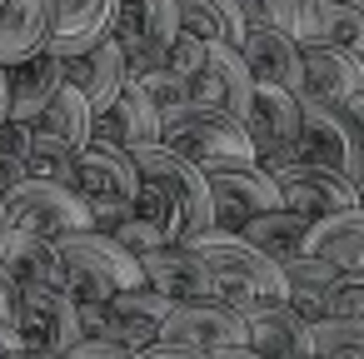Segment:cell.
<instances>
[{
    "label": "cell",
    "instance_id": "d4e9b609",
    "mask_svg": "<svg viewBox=\"0 0 364 359\" xmlns=\"http://www.w3.org/2000/svg\"><path fill=\"white\" fill-rule=\"evenodd\" d=\"M0 264H6L21 289L26 284H50V289H65V264H60V250L55 240H41V235H26V230H0Z\"/></svg>",
    "mask_w": 364,
    "mask_h": 359
},
{
    "label": "cell",
    "instance_id": "9c48e42d",
    "mask_svg": "<svg viewBox=\"0 0 364 359\" xmlns=\"http://www.w3.org/2000/svg\"><path fill=\"white\" fill-rule=\"evenodd\" d=\"M16 334H21L26 349L65 359V354L85 339V329H80V304H75L65 289L26 284V289H21V319H16Z\"/></svg>",
    "mask_w": 364,
    "mask_h": 359
},
{
    "label": "cell",
    "instance_id": "f1b7e54d",
    "mask_svg": "<svg viewBox=\"0 0 364 359\" xmlns=\"http://www.w3.org/2000/svg\"><path fill=\"white\" fill-rule=\"evenodd\" d=\"M344 274L334 269V264H324V259H314V254H299L294 264H284V284H289V309L294 314H304L309 324H319L324 319V304H329V294H334V284H339Z\"/></svg>",
    "mask_w": 364,
    "mask_h": 359
},
{
    "label": "cell",
    "instance_id": "603a6c76",
    "mask_svg": "<svg viewBox=\"0 0 364 359\" xmlns=\"http://www.w3.org/2000/svg\"><path fill=\"white\" fill-rule=\"evenodd\" d=\"M245 344L264 359H299L309 354V319L289 304H259L245 314Z\"/></svg>",
    "mask_w": 364,
    "mask_h": 359
},
{
    "label": "cell",
    "instance_id": "b9f144b4",
    "mask_svg": "<svg viewBox=\"0 0 364 359\" xmlns=\"http://www.w3.org/2000/svg\"><path fill=\"white\" fill-rule=\"evenodd\" d=\"M140 359H210V354H200V349H180V344H155V349H145Z\"/></svg>",
    "mask_w": 364,
    "mask_h": 359
},
{
    "label": "cell",
    "instance_id": "1f68e13d",
    "mask_svg": "<svg viewBox=\"0 0 364 359\" xmlns=\"http://www.w3.org/2000/svg\"><path fill=\"white\" fill-rule=\"evenodd\" d=\"M31 180L60 185V190H80V155L41 130H31Z\"/></svg>",
    "mask_w": 364,
    "mask_h": 359
},
{
    "label": "cell",
    "instance_id": "f6af8a7d",
    "mask_svg": "<svg viewBox=\"0 0 364 359\" xmlns=\"http://www.w3.org/2000/svg\"><path fill=\"white\" fill-rule=\"evenodd\" d=\"M210 359H264V354H255L250 344H235V349H220V354H210Z\"/></svg>",
    "mask_w": 364,
    "mask_h": 359
},
{
    "label": "cell",
    "instance_id": "816d5d0a",
    "mask_svg": "<svg viewBox=\"0 0 364 359\" xmlns=\"http://www.w3.org/2000/svg\"><path fill=\"white\" fill-rule=\"evenodd\" d=\"M354 6H359V16H364V0H354Z\"/></svg>",
    "mask_w": 364,
    "mask_h": 359
},
{
    "label": "cell",
    "instance_id": "83f0119b",
    "mask_svg": "<svg viewBox=\"0 0 364 359\" xmlns=\"http://www.w3.org/2000/svg\"><path fill=\"white\" fill-rule=\"evenodd\" d=\"M240 240L250 245V250H259L269 264H294L299 254H304V245H309V225L299 220V215H289V210H274V215H259V220H250L245 230H240Z\"/></svg>",
    "mask_w": 364,
    "mask_h": 359
},
{
    "label": "cell",
    "instance_id": "d6986e66",
    "mask_svg": "<svg viewBox=\"0 0 364 359\" xmlns=\"http://www.w3.org/2000/svg\"><path fill=\"white\" fill-rule=\"evenodd\" d=\"M95 145H110V150H140V145H160V110L155 100L130 80L120 90V100L95 120Z\"/></svg>",
    "mask_w": 364,
    "mask_h": 359
},
{
    "label": "cell",
    "instance_id": "f35d334b",
    "mask_svg": "<svg viewBox=\"0 0 364 359\" xmlns=\"http://www.w3.org/2000/svg\"><path fill=\"white\" fill-rule=\"evenodd\" d=\"M110 240H115V245H120L125 254H135V259H145V254H155V250L165 245V240H160V235H155V230H150L145 220H135V215H130V220H125V225H120V230H115Z\"/></svg>",
    "mask_w": 364,
    "mask_h": 359
},
{
    "label": "cell",
    "instance_id": "cb8c5ba5",
    "mask_svg": "<svg viewBox=\"0 0 364 359\" xmlns=\"http://www.w3.org/2000/svg\"><path fill=\"white\" fill-rule=\"evenodd\" d=\"M60 90H65V65L50 50L16 65L11 70V125H36Z\"/></svg>",
    "mask_w": 364,
    "mask_h": 359
},
{
    "label": "cell",
    "instance_id": "5b68a950",
    "mask_svg": "<svg viewBox=\"0 0 364 359\" xmlns=\"http://www.w3.org/2000/svg\"><path fill=\"white\" fill-rule=\"evenodd\" d=\"M130 160H135V170H140V185L160 190V195L175 205L180 225H185V245L215 230L210 180H205L190 160H180V155L165 150V145H140V150H130Z\"/></svg>",
    "mask_w": 364,
    "mask_h": 359
},
{
    "label": "cell",
    "instance_id": "e0dca14e",
    "mask_svg": "<svg viewBox=\"0 0 364 359\" xmlns=\"http://www.w3.org/2000/svg\"><path fill=\"white\" fill-rule=\"evenodd\" d=\"M80 195L90 210H135L140 200V170L125 150L110 145H85L80 150Z\"/></svg>",
    "mask_w": 364,
    "mask_h": 359
},
{
    "label": "cell",
    "instance_id": "7dc6e473",
    "mask_svg": "<svg viewBox=\"0 0 364 359\" xmlns=\"http://www.w3.org/2000/svg\"><path fill=\"white\" fill-rule=\"evenodd\" d=\"M16 359H55V354H36V349H21Z\"/></svg>",
    "mask_w": 364,
    "mask_h": 359
},
{
    "label": "cell",
    "instance_id": "7402d4cb",
    "mask_svg": "<svg viewBox=\"0 0 364 359\" xmlns=\"http://www.w3.org/2000/svg\"><path fill=\"white\" fill-rule=\"evenodd\" d=\"M65 85H75V90L85 95L90 115L100 120V115H105V110L120 100V90L130 85V75H125V55H120L115 36H110L105 45H95L90 55L70 60V65H65Z\"/></svg>",
    "mask_w": 364,
    "mask_h": 359
},
{
    "label": "cell",
    "instance_id": "8fae6325",
    "mask_svg": "<svg viewBox=\"0 0 364 359\" xmlns=\"http://www.w3.org/2000/svg\"><path fill=\"white\" fill-rule=\"evenodd\" d=\"M279 185V200L289 215H299L304 225H319V220H334L344 210H359V190L349 180H339L334 170H319V165H289L274 175Z\"/></svg>",
    "mask_w": 364,
    "mask_h": 359
},
{
    "label": "cell",
    "instance_id": "d6a6232c",
    "mask_svg": "<svg viewBox=\"0 0 364 359\" xmlns=\"http://www.w3.org/2000/svg\"><path fill=\"white\" fill-rule=\"evenodd\" d=\"M314 359H364V319H319L309 324Z\"/></svg>",
    "mask_w": 364,
    "mask_h": 359
},
{
    "label": "cell",
    "instance_id": "8d00e7d4",
    "mask_svg": "<svg viewBox=\"0 0 364 359\" xmlns=\"http://www.w3.org/2000/svg\"><path fill=\"white\" fill-rule=\"evenodd\" d=\"M205 50H210L205 41H195V36H185V31H180V36H175V45L165 50V60H160V65H165L175 80H185V85H190V80L200 75V65H205Z\"/></svg>",
    "mask_w": 364,
    "mask_h": 359
},
{
    "label": "cell",
    "instance_id": "836d02e7",
    "mask_svg": "<svg viewBox=\"0 0 364 359\" xmlns=\"http://www.w3.org/2000/svg\"><path fill=\"white\" fill-rule=\"evenodd\" d=\"M31 180V125L0 130V200Z\"/></svg>",
    "mask_w": 364,
    "mask_h": 359
},
{
    "label": "cell",
    "instance_id": "8992f818",
    "mask_svg": "<svg viewBox=\"0 0 364 359\" xmlns=\"http://www.w3.org/2000/svg\"><path fill=\"white\" fill-rule=\"evenodd\" d=\"M180 36V0H120L115 11V45L125 55V75H150Z\"/></svg>",
    "mask_w": 364,
    "mask_h": 359
},
{
    "label": "cell",
    "instance_id": "2e32d148",
    "mask_svg": "<svg viewBox=\"0 0 364 359\" xmlns=\"http://www.w3.org/2000/svg\"><path fill=\"white\" fill-rule=\"evenodd\" d=\"M160 344H180V349H200V354H220L245 344V314H235L230 304L210 299V304H175Z\"/></svg>",
    "mask_w": 364,
    "mask_h": 359
},
{
    "label": "cell",
    "instance_id": "7c38bea8",
    "mask_svg": "<svg viewBox=\"0 0 364 359\" xmlns=\"http://www.w3.org/2000/svg\"><path fill=\"white\" fill-rule=\"evenodd\" d=\"M205 180H210V205H215V230L220 235H240L250 220L284 210L279 185L264 170H220V175H205Z\"/></svg>",
    "mask_w": 364,
    "mask_h": 359
},
{
    "label": "cell",
    "instance_id": "e575fe53",
    "mask_svg": "<svg viewBox=\"0 0 364 359\" xmlns=\"http://www.w3.org/2000/svg\"><path fill=\"white\" fill-rule=\"evenodd\" d=\"M319 21H324V45L354 50L364 41V16L354 0H319Z\"/></svg>",
    "mask_w": 364,
    "mask_h": 359
},
{
    "label": "cell",
    "instance_id": "f5cc1de1",
    "mask_svg": "<svg viewBox=\"0 0 364 359\" xmlns=\"http://www.w3.org/2000/svg\"><path fill=\"white\" fill-rule=\"evenodd\" d=\"M299 359H314V354H299Z\"/></svg>",
    "mask_w": 364,
    "mask_h": 359
},
{
    "label": "cell",
    "instance_id": "c3c4849f",
    "mask_svg": "<svg viewBox=\"0 0 364 359\" xmlns=\"http://www.w3.org/2000/svg\"><path fill=\"white\" fill-rule=\"evenodd\" d=\"M354 55H359V65H364V41H359V45H354Z\"/></svg>",
    "mask_w": 364,
    "mask_h": 359
},
{
    "label": "cell",
    "instance_id": "681fc988",
    "mask_svg": "<svg viewBox=\"0 0 364 359\" xmlns=\"http://www.w3.org/2000/svg\"><path fill=\"white\" fill-rule=\"evenodd\" d=\"M0 230H6V200H0Z\"/></svg>",
    "mask_w": 364,
    "mask_h": 359
},
{
    "label": "cell",
    "instance_id": "7a4b0ae2",
    "mask_svg": "<svg viewBox=\"0 0 364 359\" xmlns=\"http://www.w3.org/2000/svg\"><path fill=\"white\" fill-rule=\"evenodd\" d=\"M160 145L175 150L180 160H190L200 175H220V170H259L245 125L230 120V115H220V110L185 105L180 115H165V120H160Z\"/></svg>",
    "mask_w": 364,
    "mask_h": 359
},
{
    "label": "cell",
    "instance_id": "4316f807",
    "mask_svg": "<svg viewBox=\"0 0 364 359\" xmlns=\"http://www.w3.org/2000/svg\"><path fill=\"white\" fill-rule=\"evenodd\" d=\"M180 31L205 45H225V50H240L250 36L240 0H180Z\"/></svg>",
    "mask_w": 364,
    "mask_h": 359
},
{
    "label": "cell",
    "instance_id": "5bb4252c",
    "mask_svg": "<svg viewBox=\"0 0 364 359\" xmlns=\"http://www.w3.org/2000/svg\"><path fill=\"white\" fill-rule=\"evenodd\" d=\"M185 90H190V105H200V110H220V115H230V120L245 125L250 100H255V75H250V65L240 60V50L210 45L200 75H195Z\"/></svg>",
    "mask_w": 364,
    "mask_h": 359
},
{
    "label": "cell",
    "instance_id": "4dcf8cb0",
    "mask_svg": "<svg viewBox=\"0 0 364 359\" xmlns=\"http://www.w3.org/2000/svg\"><path fill=\"white\" fill-rule=\"evenodd\" d=\"M264 26L294 41L299 50L324 45V21H319V0H264Z\"/></svg>",
    "mask_w": 364,
    "mask_h": 359
},
{
    "label": "cell",
    "instance_id": "f546056e",
    "mask_svg": "<svg viewBox=\"0 0 364 359\" xmlns=\"http://www.w3.org/2000/svg\"><path fill=\"white\" fill-rule=\"evenodd\" d=\"M31 130H41V135H50V140H60V145H70L75 155L95 140V115H90V105H85V95L75 90V85H65L55 100H50V110L31 125Z\"/></svg>",
    "mask_w": 364,
    "mask_h": 359
},
{
    "label": "cell",
    "instance_id": "44dd1931",
    "mask_svg": "<svg viewBox=\"0 0 364 359\" xmlns=\"http://www.w3.org/2000/svg\"><path fill=\"white\" fill-rule=\"evenodd\" d=\"M304 95L349 110L364 95V65H359V55L354 50H339V45L304 50Z\"/></svg>",
    "mask_w": 364,
    "mask_h": 359
},
{
    "label": "cell",
    "instance_id": "ac0fdd59",
    "mask_svg": "<svg viewBox=\"0 0 364 359\" xmlns=\"http://www.w3.org/2000/svg\"><path fill=\"white\" fill-rule=\"evenodd\" d=\"M240 60L250 65L255 85H279L289 95H304V50L294 41H284L269 26H255L240 45Z\"/></svg>",
    "mask_w": 364,
    "mask_h": 359
},
{
    "label": "cell",
    "instance_id": "74e56055",
    "mask_svg": "<svg viewBox=\"0 0 364 359\" xmlns=\"http://www.w3.org/2000/svg\"><path fill=\"white\" fill-rule=\"evenodd\" d=\"M324 319H364V274H344L324 304Z\"/></svg>",
    "mask_w": 364,
    "mask_h": 359
},
{
    "label": "cell",
    "instance_id": "ab89813d",
    "mask_svg": "<svg viewBox=\"0 0 364 359\" xmlns=\"http://www.w3.org/2000/svg\"><path fill=\"white\" fill-rule=\"evenodd\" d=\"M16 319H21V279L0 264V324L16 329Z\"/></svg>",
    "mask_w": 364,
    "mask_h": 359
},
{
    "label": "cell",
    "instance_id": "60d3db41",
    "mask_svg": "<svg viewBox=\"0 0 364 359\" xmlns=\"http://www.w3.org/2000/svg\"><path fill=\"white\" fill-rule=\"evenodd\" d=\"M65 359H140V354H130V349H115V344H105V339H80Z\"/></svg>",
    "mask_w": 364,
    "mask_h": 359
},
{
    "label": "cell",
    "instance_id": "7bdbcfd3",
    "mask_svg": "<svg viewBox=\"0 0 364 359\" xmlns=\"http://www.w3.org/2000/svg\"><path fill=\"white\" fill-rule=\"evenodd\" d=\"M26 344H21V334L16 329H6V324H0V359H16Z\"/></svg>",
    "mask_w": 364,
    "mask_h": 359
},
{
    "label": "cell",
    "instance_id": "4fadbf2b",
    "mask_svg": "<svg viewBox=\"0 0 364 359\" xmlns=\"http://www.w3.org/2000/svg\"><path fill=\"white\" fill-rule=\"evenodd\" d=\"M120 0H50V55L60 65L90 55L115 36Z\"/></svg>",
    "mask_w": 364,
    "mask_h": 359
},
{
    "label": "cell",
    "instance_id": "3957f363",
    "mask_svg": "<svg viewBox=\"0 0 364 359\" xmlns=\"http://www.w3.org/2000/svg\"><path fill=\"white\" fill-rule=\"evenodd\" d=\"M60 264H65V294L75 304H110L115 294H130V289H145V274H140V259L125 254L110 235H65L60 245Z\"/></svg>",
    "mask_w": 364,
    "mask_h": 359
},
{
    "label": "cell",
    "instance_id": "d590c367",
    "mask_svg": "<svg viewBox=\"0 0 364 359\" xmlns=\"http://www.w3.org/2000/svg\"><path fill=\"white\" fill-rule=\"evenodd\" d=\"M135 85H140V90H145L150 100H155L160 120H165V115H180V110L190 105V90H185V80H175V75H170L165 65H155V70H150V75H140Z\"/></svg>",
    "mask_w": 364,
    "mask_h": 359
},
{
    "label": "cell",
    "instance_id": "6da1fadb",
    "mask_svg": "<svg viewBox=\"0 0 364 359\" xmlns=\"http://www.w3.org/2000/svg\"><path fill=\"white\" fill-rule=\"evenodd\" d=\"M190 250L205 259V269L215 274V289H220V304H230L235 314H250L259 304H284L289 299V284H284V269L269 264L259 250H250L240 235H200L190 240Z\"/></svg>",
    "mask_w": 364,
    "mask_h": 359
},
{
    "label": "cell",
    "instance_id": "bcb514c9",
    "mask_svg": "<svg viewBox=\"0 0 364 359\" xmlns=\"http://www.w3.org/2000/svg\"><path fill=\"white\" fill-rule=\"evenodd\" d=\"M349 120H354V125H359V140H364V95H359V100H354V105H349Z\"/></svg>",
    "mask_w": 364,
    "mask_h": 359
},
{
    "label": "cell",
    "instance_id": "f907efd6",
    "mask_svg": "<svg viewBox=\"0 0 364 359\" xmlns=\"http://www.w3.org/2000/svg\"><path fill=\"white\" fill-rule=\"evenodd\" d=\"M359 210H364V180H359Z\"/></svg>",
    "mask_w": 364,
    "mask_h": 359
},
{
    "label": "cell",
    "instance_id": "ffe728a7",
    "mask_svg": "<svg viewBox=\"0 0 364 359\" xmlns=\"http://www.w3.org/2000/svg\"><path fill=\"white\" fill-rule=\"evenodd\" d=\"M50 50V0H6L0 6V70H16Z\"/></svg>",
    "mask_w": 364,
    "mask_h": 359
},
{
    "label": "cell",
    "instance_id": "484cf974",
    "mask_svg": "<svg viewBox=\"0 0 364 359\" xmlns=\"http://www.w3.org/2000/svg\"><path fill=\"white\" fill-rule=\"evenodd\" d=\"M304 254L334 264L339 274H364V210H344V215H334V220L309 225Z\"/></svg>",
    "mask_w": 364,
    "mask_h": 359
},
{
    "label": "cell",
    "instance_id": "9a60e30c",
    "mask_svg": "<svg viewBox=\"0 0 364 359\" xmlns=\"http://www.w3.org/2000/svg\"><path fill=\"white\" fill-rule=\"evenodd\" d=\"M140 274H145V289H155L170 304H210V299H220L215 274L205 269V259L190 245H160L155 254L140 259Z\"/></svg>",
    "mask_w": 364,
    "mask_h": 359
},
{
    "label": "cell",
    "instance_id": "ba28073f",
    "mask_svg": "<svg viewBox=\"0 0 364 359\" xmlns=\"http://www.w3.org/2000/svg\"><path fill=\"white\" fill-rule=\"evenodd\" d=\"M245 135L255 145V165L274 180L279 170H289L299 155V95L279 90V85H255L250 115H245Z\"/></svg>",
    "mask_w": 364,
    "mask_h": 359
},
{
    "label": "cell",
    "instance_id": "ee69618b",
    "mask_svg": "<svg viewBox=\"0 0 364 359\" xmlns=\"http://www.w3.org/2000/svg\"><path fill=\"white\" fill-rule=\"evenodd\" d=\"M11 125V70H0V130Z\"/></svg>",
    "mask_w": 364,
    "mask_h": 359
},
{
    "label": "cell",
    "instance_id": "277c9868",
    "mask_svg": "<svg viewBox=\"0 0 364 359\" xmlns=\"http://www.w3.org/2000/svg\"><path fill=\"white\" fill-rule=\"evenodd\" d=\"M294 155H299V165L334 170L354 190L364 180V140H359V125L349 120V110H339L329 100L299 95V150Z\"/></svg>",
    "mask_w": 364,
    "mask_h": 359
},
{
    "label": "cell",
    "instance_id": "52a82bcc",
    "mask_svg": "<svg viewBox=\"0 0 364 359\" xmlns=\"http://www.w3.org/2000/svg\"><path fill=\"white\" fill-rule=\"evenodd\" d=\"M6 225L41 235V240H65V235H85L90 230V205L80 190H60L46 180H26L21 190L6 195Z\"/></svg>",
    "mask_w": 364,
    "mask_h": 359
},
{
    "label": "cell",
    "instance_id": "30bf717a",
    "mask_svg": "<svg viewBox=\"0 0 364 359\" xmlns=\"http://www.w3.org/2000/svg\"><path fill=\"white\" fill-rule=\"evenodd\" d=\"M170 299H160L155 289H130V294H115L110 304H100V324L90 339H105L115 349H130V354H145L160 344V329L170 319Z\"/></svg>",
    "mask_w": 364,
    "mask_h": 359
}]
</instances>
